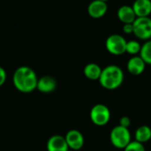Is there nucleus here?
<instances>
[{"label": "nucleus", "mask_w": 151, "mask_h": 151, "mask_svg": "<svg viewBox=\"0 0 151 151\" xmlns=\"http://www.w3.org/2000/svg\"><path fill=\"white\" fill-rule=\"evenodd\" d=\"M6 78H7V75H6V69L3 67L0 66V87L5 85Z\"/></svg>", "instance_id": "6ab92c4d"}, {"label": "nucleus", "mask_w": 151, "mask_h": 151, "mask_svg": "<svg viewBox=\"0 0 151 151\" xmlns=\"http://www.w3.org/2000/svg\"><path fill=\"white\" fill-rule=\"evenodd\" d=\"M136 17H149L151 14V0H135L132 6Z\"/></svg>", "instance_id": "9b49d317"}, {"label": "nucleus", "mask_w": 151, "mask_h": 151, "mask_svg": "<svg viewBox=\"0 0 151 151\" xmlns=\"http://www.w3.org/2000/svg\"><path fill=\"white\" fill-rule=\"evenodd\" d=\"M146 63L145 61L141 59L139 55L132 56L131 57L126 64V68L128 72L133 76H139L141 75L145 68H146Z\"/></svg>", "instance_id": "9d476101"}, {"label": "nucleus", "mask_w": 151, "mask_h": 151, "mask_svg": "<svg viewBox=\"0 0 151 151\" xmlns=\"http://www.w3.org/2000/svg\"><path fill=\"white\" fill-rule=\"evenodd\" d=\"M101 1H104V2H107L108 0H101Z\"/></svg>", "instance_id": "4be33fe9"}, {"label": "nucleus", "mask_w": 151, "mask_h": 151, "mask_svg": "<svg viewBox=\"0 0 151 151\" xmlns=\"http://www.w3.org/2000/svg\"><path fill=\"white\" fill-rule=\"evenodd\" d=\"M124 151H146L144 144L136 140H132L124 148Z\"/></svg>", "instance_id": "a211bd4d"}, {"label": "nucleus", "mask_w": 151, "mask_h": 151, "mask_svg": "<svg viewBox=\"0 0 151 151\" xmlns=\"http://www.w3.org/2000/svg\"><path fill=\"white\" fill-rule=\"evenodd\" d=\"M111 117L109 109L101 103L95 104L90 110V119L97 126H104L109 124Z\"/></svg>", "instance_id": "20e7f679"}, {"label": "nucleus", "mask_w": 151, "mask_h": 151, "mask_svg": "<svg viewBox=\"0 0 151 151\" xmlns=\"http://www.w3.org/2000/svg\"><path fill=\"white\" fill-rule=\"evenodd\" d=\"M38 78L30 67L21 66L16 68L13 76L14 87L21 93H29L37 89Z\"/></svg>", "instance_id": "f257e3e1"}, {"label": "nucleus", "mask_w": 151, "mask_h": 151, "mask_svg": "<svg viewBox=\"0 0 151 151\" xmlns=\"http://www.w3.org/2000/svg\"><path fill=\"white\" fill-rule=\"evenodd\" d=\"M133 24V35L144 41H147L151 39V18L150 17H143L137 18Z\"/></svg>", "instance_id": "423d86ee"}, {"label": "nucleus", "mask_w": 151, "mask_h": 151, "mask_svg": "<svg viewBox=\"0 0 151 151\" xmlns=\"http://www.w3.org/2000/svg\"><path fill=\"white\" fill-rule=\"evenodd\" d=\"M108 12L107 2L101 1V0H93L88 5L87 13L90 17L93 19L102 18Z\"/></svg>", "instance_id": "6e6552de"}, {"label": "nucleus", "mask_w": 151, "mask_h": 151, "mask_svg": "<svg viewBox=\"0 0 151 151\" xmlns=\"http://www.w3.org/2000/svg\"><path fill=\"white\" fill-rule=\"evenodd\" d=\"M109 139L115 147L124 149L132 141V134L129 128H125L118 124L113 127L110 131Z\"/></svg>", "instance_id": "7ed1b4c3"}, {"label": "nucleus", "mask_w": 151, "mask_h": 151, "mask_svg": "<svg viewBox=\"0 0 151 151\" xmlns=\"http://www.w3.org/2000/svg\"><path fill=\"white\" fill-rule=\"evenodd\" d=\"M65 139L69 149L73 151L81 149L85 144V138L83 133L77 129H71L68 131L65 135Z\"/></svg>", "instance_id": "0eeeda50"}, {"label": "nucleus", "mask_w": 151, "mask_h": 151, "mask_svg": "<svg viewBox=\"0 0 151 151\" xmlns=\"http://www.w3.org/2000/svg\"><path fill=\"white\" fill-rule=\"evenodd\" d=\"M57 87V82L51 76H44L38 78L37 89L43 93H51Z\"/></svg>", "instance_id": "ddd939ff"}, {"label": "nucleus", "mask_w": 151, "mask_h": 151, "mask_svg": "<svg viewBox=\"0 0 151 151\" xmlns=\"http://www.w3.org/2000/svg\"><path fill=\"white\" fill-rule=\"evenodd\" d=\"M134 139L142 144L149 141L151 139V128L147 125L139 126L134 132Z\"/></svg>", "instance_id": "2eb2a0df"}, {"label": "nucleus", "mask_w": 151, "mask_h": 151, "mask_svg": "<svg viewBox=\"0 0 151 151\" xmlns=\"http://www.w3.org/2000/svg\"><path fill=\"white\" fill-rule=\"evenodd\" d=\"M47 151H68L69 149L65 136L55 134L51 136L46 143Z\"/></svg>", "instance_id": "1a4fd4ad"}, {"label": "nucleus", "mask_w": 151, "mask_h": 151, "mask_svg": "<svg viewBox=\"0 0 151 151\" xmlns=\"http://www.w3.org/2000/svg\"><path fill=\"white\" fill-rule=\"evenodd\" d=\"M116 15L118 20L123 24H132L137 19L132 7L128 5H124L120 6L117 10Z\"/></svg>", "instance_id": "f8f14e48"}, {"label": "nucleus", "mask_w": 151, "mask_h": 151, "mask_svg": "<svg viewBox=\"0 0 151 151\" xmlns=\"http://www.w3.org/2000/svg\"><path fill=\"white\" fill-rule=\"evenodd\" d=\"M124 79V73L123 69L117 65H108L102 68V73L99 82L101 86L107 90H116L119 88Z\"/></svg>", "instance_id": "f03ea898"}, {"label": "nucleus", "mask_w": 151, "mask_h": 151, "mask_svg": "<svg viewBox=\"0 0 151 151\" xmlns=\"http://www.w3.org/2000/svg\"><path fill=\"white\" fill-rule=\"evenodd\" d=\"M68 151H73V150H71V149H68Z\"/></svg>", "instance_id": "5701e85b"}, {"label": "nucleus", "mask_w": 151, "mask_h": 151, "mask_svg": "<svg viewBox=\"0 0 151 151\" xmlns=\"http://www.w3.org/2000/svg\"><path fill=\"white\" fill-rule=\"evenodd\" d=\"M126 39L119 34H112L108 37L105 42V47L107 51L116 56L122 55L126 52Z\"/></svg>", "instance_id": "39448f33"}, {"label": "nucleus", "mask_w": 151, "mask_h": 151, "mask_svg": "<svg viewBox=\"0 0 151 151\" xmlns=\"http://www.w3.org/2000/svg\"><path fill=\"white\" fill-rule=\"evenodd\" d=\"M139 55L147 65H151V39L144 42Z\"/></svg>", "instance_id": "dca6fc26"}, {"label": "nucleus", "mask_w": 151, "mask_h": 151, "mask_svg": "<svg viewBox=\"0 0 151 151\" xmlns=\"http://www.w3.org/2000/svg\"><path fill=\"white\" fill-rule=\"evenodd\" d=\"M141 45L138 41L136 40H130L127 41V45H126V52L132 55V56H136L138 54H139L140 50H141Z\"/></svg>", "instance_id": "f3484780"}, {"label": "nucleus", "mask_w": 151, "mask_h": 151, "mask_svg": "<svg viewBox=\"0 0 151 151\" xmlns=\"http://www.w3.org/2000/svg\"><path fill=\"white\" fill-rule=\"evenodd\" d=\"M133 24H124L123 25V31L126 35L133 34Z\"/></svg>", "instance_id": "412c9836"}, {"label": "nucleus", "mask_w": 151, "mask_h": 151, "mask_svg": "<svg viewBox=\"0 0 151 151\" xmlns=\"http://www.w3.org/2000/svg\"><path fill=\"white\" fill-rule=\"evenodd\" d=\"M83 72L85 77L87 79L92 81H96V80L99 81L101 75L102 73V68H101V66L97 63L91 62L85 66Z\"/></svg>", "instance_id": "4468645a"}, {"label": "nucleus", "mask_w": 151, "mask_h": 151, "mask_svg": "<svg viewBox=\"0 0 151 151\" xmlns=\"http://www.w3.org/2000/svg\"><path fill=\"white\" fill-rule=\"evenodd\" d=\"M119 125L125 127V128H129V126L131 125V119L129 116H124L120 118L119 120Z\"/></svg>", "instance_id": "aec40b11"}]
</instances>
